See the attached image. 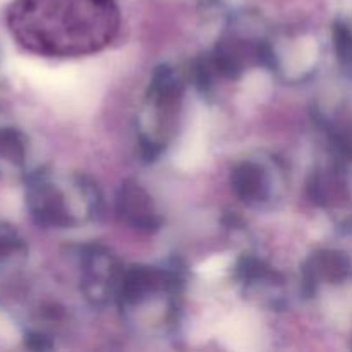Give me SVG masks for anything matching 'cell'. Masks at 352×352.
<instances>
[{"label": "cell", "mask_w": 352, "mask_h": 352, "mask_svg": "<svg viewBox=\"0 0 352 352\" xmlns=\"http://www.w3.org/2000/svg\"><path fill=\"white\" fill-rule=\"evenodd\" d=\"M117 213L133 229L155 232L160 229L162 219L151 196L136 181H126L117 195Z\"/></svg>", "instance_id": "1"}, {"label": "cell", "mask_w": 352, "mask_h": 352, "mask_svg": "<svg viewBox=\"0 0 352 352\" xmlns=\"http://www.w3.org/2000/svg\"><path fill=\"white\" fill-rule=\"evenodd\" d=\"M28 208L38 226L69 227L72 215L69 213L65 198L55 186L45 179H34L28 189Z\"/></svg>", "instance_id": "2"}, {"label": "cell", "mask_w": 352, "mask_h": 352, "mask_svg": "<svg viewBox=\"0 0 352 352\" xmlns=\"http://www.w3.org/2000/svg\"><path fill=\"white\" fill-rule=\"evenodd\" d=\"M234 192L244 203H258L267 198L268 184L263 168L254 162H243L237 165L230 177Z\"/></svg>", "instance_id": "3"}, {"label": "cell", "mask_w": 352, "mask_h": 352, "mask_svg": "<svg viewBox=\"0 0 352 352\" xmlns=\"http://www.w3.org/2000/svg\"><path fill=\"white\" fill-rule=\"evenodd\" d=\"M162 284H164V275L157 268H131L122 280L120 296L126 302L134 305V302L143 301L148 294L157 291Z\"/></svg>", "instance_id": "4"}, {"label": "cell", "mask_w": 352, "mask_h": 352, "mask_svg": "<svg viewBox=\"0 0 352 352\" xmlns=\"http://www.w3.org/2000/svg\"><path fill=\"white\" fill-rule=\"evenodd\" d=\"M349 270L351 263L346 254L337 253V251H323L313 258L308 275L311 277V282L316 278L339 282L349 275Z\"/></svg>", "instance_id": "5"}, {"label": "cell", "mask_w": 352, "mask_h": 352, "mask_svg": "<svg viewBox=\"0 0 352 352\" xmlns=\"http://www.w3.org/2000/svg\"><path fill=\"white\" fill-rule=\"evenodd\" d=\"M179 91V82L175 78L174 71L167 65H162L155 71L153 79H151V85L148 88V95L151 100L158 103V105H168V103H174L177 98Z\"/></svg>", "instance_id": "6"}, {"label": "cell", "mask_w": 352, "mask_h": 352, "mask_svg": "<svg viewBox=\"0 0 352 352\" xmlns=\"http://www.w3.org/2000/svg\"><path fill=\"white\" fill-rule=\"evenodd\" d=\"M26 138L16 127H0V158L12 165H23L26 160Z\"/></svg>", "instance_id": "7"}, {"label": "cell", "mask_w": 352, "mask_h": 352, "mask_svg": "<svg viewBox=\"0 0 352 352\" xmlns=\"http://www.w3.org/2000/svg\"><path fill=\"white\" fill-rule=\"evenodd\" d=\"M24 251H26V243L19 236L16 227L7 222H0V261L17 256Z\"/></svg>", "instance_id": "8"}, {"label": "cell", "mask_w": 352, "mask_h": 352, "mask_svg": "<svg viewBox=\"0 0 352 352\" xmlns=\"http://www.w3.org/2000/svg\"><path fill=\"white\" fill-rule=\"evenodd\" d=\"M333 43H336L339 60L346 65L352 64V31L346 24H336L333 28Z\"/></svg>", "instance_id": "9"}, {"label": "cell", "mask_w": 352, "mask_h": 352, "mask_svg": "<svg viewBox=\"0 0 352 352\" xmlns=\"http://www.w3.org/2000/svg\"><path fill=\"white\" fill-rule=\"evenodd\" d=\"M26 346L30 347V349L45 351V349H50L52 344H50V340H48V337H45L43 333L33 332L26 337Z\"/></svg>", "instance_id": "10"}]
</instances>
